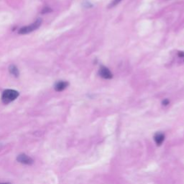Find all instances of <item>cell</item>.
I'll list each match as a JSON object with an SVG mask.
<instances>
[{"label":"cell","mask_w":184,"mask_h":184,"mask_svg":"<svg viewBox=\"0 0 184 184\" xmlns=\"http://www.w3.org/2000/svg\"><path fill=\"white\" fill-rule=\"evenodd\" d=\"M17 160L18 162L22 164H24V165H30L34 163V160L31 158L30 157H29L28 155H27L26 154H19V155L17 157Z\"/></svg>","instance_id":"cell-3"},{"label":"cell","mask_w":184,"mask_h":184,"mask_svg":"<svg viewBox=\"0 0 184 184\" xmlns=\"http://www.w3.org/2000/svg\"><path fill=\"white\" fill-rule=\"evenodd\" d=\"M19 93L14 89H6L2 94V101L4 104H7L12 102L18 98Z\"/></svg>","instance_id":"cell-1"},{"label":"cell","mask_w":184,"mask_h":184,"mask_svg":"<svg viewBox=\"0 0 184 184\" xmlns=\"http://www.w3.org/2000/svg\"><path fill=\"white\" fill-rule=\"evenodd\" d=\"M169 100H168V99H165V100H163V102H162V104H163V105H164V106H166V105H168V104H169Z\"/></svg>","instance_id":"cell-10"},{"label":"cell","mask_w":184,"mask_h":184,"mask_svg":"<svg viewBox=\"0 0 184 184\" xmlns=\"http://www.w3.org/2000/svg\"><path fill=\"white\" fill-rule=\"evenodd\" d=\"M51 11H52V9H51V8L45 7V8H44V9H43V11H42V13H43V14H48V13H49V12H51Z\"/></svg>","instance_id":"cell-9"},{"label":"cell","mask_w":184,"mask_h":184,"mask_svg":"<svg viewBox=\"0 0 184 184\" xmlns=\"http://www.w3.org/2000/svg\"><path fill=\"white\" fill-rule=\"evenodd\" d=\"M99 74L101 77H102L103 79H112L113 75L112 73H111L110 70L108 68L105 66H101L99 69Z\"/></svg>","instance_id":"cell-4"},{"label":"cell","mask_w":184,"mask_h":184,"mask_svg":"<svg viewBox=\"0 0 184 184\" xmlns=\"http://www.w3.org/2000/svg\"><path fill=\"white\" fill-rule=\"evenodd\" d=\"M178 55L180 57H184V52H178Z\"/></svg>","instance_id":"cell-11"},{"label":"cell","mask_w":184,"mask_h":184,"mask_svg":"<svg viewBox=\"0 0 184 184\" xmlns=\"http://www.w3.org/2000/svg\"><path fill=\"white\" fill-rule=\"evenodd\" d=\"M121 1H122V0H114V1H113V2L110 4L109 7H112L116 6V5H118V4H119Z\"/></svg>","instance_id":"cell-8"},{"label":"cell","mask_w":184,"mask_h":184,"mask_svg":"<svg viewBox=\"0 0 184 184\" xmlns=\"http://www.w3.org/2000/svg\"><path fill=\"white\" fill-rule=\"evenodd\" d=\"M0 184H10L9 183H0Z\"/></svg>","instance_id":"cell-12"},{"label":"cell","mask_w":184,"mask_h":184,"mask_svg":"<svg viewBox=\"0 0 184 184\" xmlns=\"http://www.w3.org/2000/svg\"><path fill=\"white\" fill-rule=\"evenodd\" d=\"M69 83L66 81H60L56 82L54 85V89L56 91H62L65 90L67 87L68 86Z\"/></svg>","instance_id":"cell-5"},{"label":"cell","mask_w":184,"mask_h":184,"mask_svg":"<svg viewBox=\"0 0 184 184\" xmlns=\"http://www.w3.org/2000/svg\"><path fill=\"white\" fill-rule=\"evenodd\" d=\"M9 71L11 75L15 78H18L19 76V71L17 67L14 64H11L9 66Z\"/></svg>","instance_id":"cell-7"},{"label":"cell","mask_w":184,"mask_h":184,"mask_svg":"<svg viewBox=\"0 0 184 184\" xmlns=\"http://www.w3.org/2000/svg\"><path fill=\"white\" fill-rule=\"evenodd\" d=\"M42 22H43L42 19L38 18V19H36L34 22L31 23L30 25L21 27V28L18 30V33L20 35H27L29 34V33H33V31L37 30V29L40 27V25H42Z\"/></svg>","instance_id":"cell-2"},{"label":"cell","mask_w":184,"mask_h":184,"mask_svg":"<svg viewBox=\"0 0 184 184\" xmlns=\"http://www.w3.org/2000/svg\"><path fill=\"white\" fill-rule=\"evenodd\" d=\"M165 140V135L162 132H157L154 135V140L157 145H160Z\"/></svg>","instance_id":"cell-6"}]
</instances>
